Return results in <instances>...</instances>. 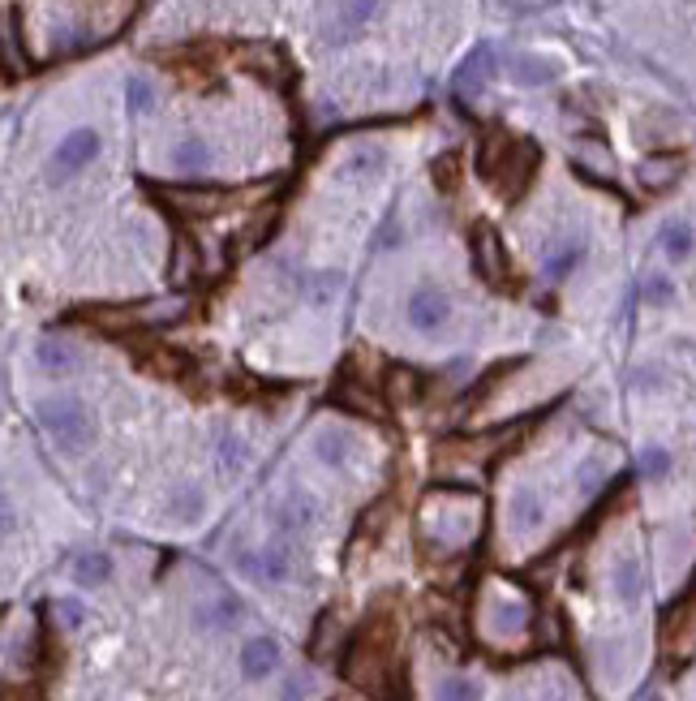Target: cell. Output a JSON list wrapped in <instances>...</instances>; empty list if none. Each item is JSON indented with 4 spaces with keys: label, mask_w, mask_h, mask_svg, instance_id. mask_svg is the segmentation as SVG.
<instances>
[{
    "label": "cell",
    "mask_w": 696,
    "mask_h": 701,
    "mask_svg": "<svg viewBox=\"0 0 696 701\" xmlns=\"http://www.w3.org/2000/svg\"><path fill=\"white\" fill-rule=\"evenodd\" d=\"M396 671V628L387 615H374L366 628L353 637V646L344 654V676L374 697H387V680Z\"/></svg>",
    "instance_id": "6da1fadb"
},
{
    "label": "cell",
    "mask_w": 696,
    "mask_h": 701,
    "mask_svg": "<svg viewBox=\"0 0 696 701\" xmlns=\"http://www.w3.org/2000/svg\"><path fill=\"white\" fill-rule=\"evenodd\" d=\"M39 426L56 439V448H65V452H82L86 443L95 439L91 409H86L78 396H52V400H43V405H39Z\"/></svg>",
    "instance_id": "7a4b0ae2"
},
{
    "label": "cell",
    "mask_w": 696,
    "mask_h": 701,
    "mask_svg": "<svg viewBox=\"0 0 696 701\" xmlns=\"http://www.w3.org/2000/svg\"><path fill=\"white\" fill-rule=\"evenodd\" d=\"M95 155H99V134L91 130V125H82V130H74V134H65L61 147H56L52 160H48V181L52 185L74 181L82 168H91Z\"/></svg>",
    "instance_id": "3957f363"
},
{
    "label": "cell",
    "mask_w": 696,
    "mask_h": 701,
    "mask_svg": "<svg viewBox=\"0 0 696 701\" xmlns=\"http://www.w3.org/2000/svg\"><path fill=\"white\" fill-rule=\"evenodd\" d=\"M538 164H542V147L538 142H529V138H512V151H507V160L499 164V173H495V190L503 194V198H516L529 190V181H533V173H538Z\"/></svg>",
    "instance_id": "277c9868"
},
{
    "label": "cell",
    "mask_w": 696,
    "mask_h": 701,
    "mask_svg": "<svg viewBox=\"0 0 696 701\" xmlns=\"http://www.w3.org/2000/svg\"><path fill=\"white\" fill-rule=\"evenodd\" d=\"M237 568L263 585H284L293 577V551H288L284 542H267V547H258V551L237 555Z\"/></svg>",
    "instance_id": "5b68a950"
},
{
    "label": "cell",
    "mask_w": 696,
    "mask_h": 701,
    "mask_svg": "<svg viewBox=\"0 0 696 701\" xmlns=\"http://www.w3.org/2000/svg\"><path fill=\"white\" fill-rule=\"evenodd\" d=\"M473 263H477V276H482L486 284H503V276H507V250H503V237L490 224H477L473 228Z\"/></svg>",
    "instance_id": "8992f818"
},
{
    "label": "cell",
    "mask_w": 696,
    "mask_h": 701,
    "mask_svg": "<svg viewBox=\"0 0 696 701\" xmlns=\"http://www.w3.org/2000/svg\"><path fill=\"white\" fill-rule=\"evenodd\" d=\"M452 319V302H447L443 289H417L409 297V323L417 332H434V327H443Z\"/></svg>",
    "instance_id": "52a82bcc"
},
{
    "label": "cell",
    "mask_w": 696,
    "mask_h": 701,
    "mask_svg": "<svg viewBox=\"0 0 696 701\" xmlns=\"http://www.w3.org/2000/svg\"><path fill=\"white\" fill-rule=\"evenodd\" d=\"M490 74H495V52H490V44H477L469 61H464V65L456 69V95L477 99V95L486 91Z\"/></svg>",
    "instance_id": "ba28073f"
},
{
    "label": "cell",
    "mask_w": 696,
    "mask_h": 701,
    "mask_svg": "<svg viewBox=\"0 0 696 701\" xmlns=\"http://www.w3.org/2000/svg\"><path fill=\"white\" fill-rule=\"evenodd\" d=\"M0 65L9 78H22L26 69V52H22V31H18V9H0Z\"/></svg>",
    "instance_id": "9c48e42d"
},
{
    "label": "cell",
    "mask_w": 696,
    "mask_h": 701,
    "mask_svg": "<svg viewBox=\"0 0 696 701\" xmlns=\"http://www.w3.org/2000/svg\"><path fill=\"white\" fill-rule=\"evenodd\" d=\"M275 667H280V641H275V637H254V641H245V650H241V671H245V680H267Z\"/></svg>",
    "instance_id": "30bf717a"
},
{
    "label": "cell",
    "mask_w": 696,
    "mask_h": 701,
    "mask_svg": "<svg viewBox=\"0 0 696 701\" xmlns=\"http://www.w3.org/2000/svg\"><path fill=\"white\" fill-rule=\"evenodd\" d=\"M379 13V0H340L336 13V31H331V44H348L366 31V22Z\"/></svg>",
    "instance_id": "8fae6325"
},
{
    "label": "cell",
    "mask_w": 696,
    "mask_h": 701,
    "mask_svg": "<svg viewBox=\"0 0 696 701\" xmlns=\"http://www.w3.org/2000/svg\"><path fill=\"white\" fill-rule=\"evenodd\" d=\"M275 525L284 529V534H301V529H310L314 525V517H318V508H314V499L306 495V491H293L288 499H280L275 504Z\"/></svg>",
    "instance_id": "7c38bea8"
},
{
    "label": "cell",
    "mask_w": 696,
    "mask_h": 701,
    "mask_svg": "<svg viewBox=\"0 0 696 701\" xmlns=\"http://www.w3.org/2000/svg\"><path fill=\"white\" fill-rule=\"evenodd\" d=\"M35 357H39V366L48 370V375H69V370L78 366V349L69 345L65 336H43L35 345Z\"/></svg>",
    "instance_id": "4fadbf2b"
},
{
    "label": "cell",
    "mask_w": 696,
    "mask_h": 701,
    "mask_svg": "<svg viewBox=\"0 0 696 701\" xmlns=\"http://www.w3.org/2000/svg\"><path fill=\"white\" fill-rule=\"evenodd\" d=\"M507 151H512V134H507V130H490L482 142H477V177L495 181L499 164L507 160Z\"/></svg>",
    "instance_id": "5bb4252c"
},
{
    "label": "cell",
    "mask_w": 696,
    "mask_h": 701,
    "mask_svg": "<svg viewBox=\"0 0 696 701\" xmlns=\"http://www.w3.org/2000/svg\"><path fill=\"white\" fill-rule=\"evenodd\" d=\"M679 173H684V160H679V155H649V160H641V168H636L645 190H666V185H675Z\"/></svg>",
    "instance_id": "9a60e30c"
},
{
    "label": "cell",
    "mask_w": 696,
    "mask_h": 701,
    "mask_svg": "<svg viewBox=\"0 0 696 701\" xmlns=\"http://www.w3.org/2000/svg\"><path fill=\"white\" fill-rule=\"evenodd\" d=\"M546 521V508H542V499L538 491H529V486H520V491L512 495V525L520 529V534H533Z\"/></svg>",
    "instance_id": "2e32d148"
},
{
    "label": "cell",
    "mask_w": 696,
    "mask_h": 701,
    "mask_svg": "<svg viewBox=\"0 0 696 701\" xmlns=\"http://www.w3.org/2000/svg\"><path fill=\"white\" fill-rule=\"evenodd\" d=\"M194 620H198V628H232V624L241 620V598L237 594H220L215 603L198 607Z\"/></svg>",
    "instance_id": "e0dca14e"
},
{
    "label": "cell",
    "mask_w": 696,
    "mask_h": 701,
    "mask_svg": "<svg viewBox=\"0 0 696 701\" xmlns=\"http://www.w3.org/2000/svg\"><path fill=\"white\" fill-rule=\"evenodd\" d=\"M507 74H512L520 87H546V82H555L559 69L550 61H538V56H512V61H507Z\"/></svg>",
    "instance_id": "ac0fdd59"
},
{
    "label": "cell",
    "mask_w": 696,
    "mask_h": 701,
    "mask_svg": "<svg viewBox=\"0 0 696 701\" xmlns=\"http://www.w3.org/2000/svg\"><path fill=\"white\" fill-rule=\"evenodd\" d=\"M580 259H585V241H580V237H576V241H572V237L559 241V246L546 254V276H550V280L572 276V271L580 267Z\"/></svg>",
    "instance_id": "d6986e66"
},
{
    "label": "cell",
    "mask_w": 696,
    "mask_h": 701,
    "mask_svg": "<svg viewBox=\"0 0 696 701\" xmlns=\"http://www.w3.org/2000/svg\"><path fill=\"white\" fill-rule=\"evenodd\" d=\"M658 246H662V254L671 263H688L692 259V224L688 220H671V224L662 228Z\"/></svg>",
    "instance_id": "ffe728a7"
},
{
    "label": "cell",
    "mask_w": 696,
    "mask_h": 701,
    "mask_svg": "<svg viewBox=\"0 0 696 701\" xmlns=\"http://www.w3.org/2000/svg\"><path fill=\"white\" fill-rule=\"evenodd\" d=\"M172 164H177V173H207L211 147L202 138H181L177 147H172Z\"/></svg>",
    "instance_id": "44dd1931"
},
{
    "label": "cell",
    "mask_w": 696,
    "mask_h": 701,
    "mask_svg": "<svg viewBox=\"0 0 696 701\" xmlns=\"http://www.w3.org/2000/svg\"><path fill=\"white\" fill-rule=\"evenodd\" d=\"M615 594L623 598L628 607H636L641 603V594H645V577H641V560H619L615 564Z\"/></svg>",
    "instance_id": "7402d4cb"
},
{
    "label": "cell",
    "mask_w": 696,
    "mask_h": 701,
    "mask_svg": "<svg viewBox=\"0 0 696 701\" xmlns=\"http://www.w3.org/2000/svg\"><path fill=\"white\" fill-rule=\"evenodd\" d=\"M314 452H318V461H323V465L344 469L348 456H353V439H348L344 431H323L314 439Z\"/></svg>",
    "instance_id": "603a6c76"
},
{
    "label": "cell",
    "mask_w": 696,
    "mask_h": 701,
    "mask_svg": "<svg viewBox=\"0 0 696 701\" xmlns=\"http://www.w3.org/2000/svg\"><path fill=\"white\" fill-rule=\"evenodd\" d=\"M108 577H112V560L104 551H86L74 560V581L86 585V590H91V585H104Z\"/></svg>",
    "instance_id": "cb8c5ba5"
},
{
    "label": "cell",
    "mask_w": 696,
    "mask_h": 701,
    "mask_svg": "<svg viewBox=\"0 0 696 701\" xmlns=\"http://www.w3.org/2000/svg\"><path fill=\"white\" fill-rule=\"evenodd\" d=\"M202 508H207V499H202L198 486H181V491H172V499H168L172 521H181V525H194L202 517Z\"/></svg>",
    "instance_id": "d4e9b609"
},
{
    "label": "cell",
    "mask_w": 696,
    "mask_h": 701,
    "mask_svg": "<svg viewBox=\"0 0 696 701\" xmlns=\"http://www.w3.org/2000/svg\"><path fill=\"white\" fill-rule=\"evenodd\" d=\"M460 168H464L460 151H443L439 160L430 164V177H434V185H439L443 194H456V185H460Z\"/></svg>",
    "instance_id": "484cf974"
},
{
    "label": "cell",
    "mask_w": 696,
    "mask_h": 701,
    "mask_svg": "<svg viewBox=\"0 0 696 701\" xmlns=\"http://www.w3.org/2000/svg\"><path fill=\"white\" fill-rule=\"evenodd\" d=\"M168 203H181V207H190V211H220L224 207V194L220 190H198V194H181V190H164Z\"/></svg>",
    "instance_id": "4316f807"
},
{
    "label": "cell",
    "mask_w": 696,
    "mask_h": 701,
    "mask_svg": "<svg viewBox=\"0 0 696 701\" xmlns=\"http://www.w3.org/2000/svg\"><path fill=\"white\" fill-rule=\"evenodd\" d=\"M383 164H387V155H383L379 147H370V151H357L353 160L344 164V173H348V177H379Z\"/></svg>",
    "instance_id": "83f0119b"
},
{
    "label": "cell",
    "mask_w": 696,
    "mask_h": 701,
    "mask_svg": "<svg viewBox=\"0 0 696 701\" xmlns=\"http://www.w3.org/2000/svg\"><path fill=\"white\" fill-rule=\"evenodd\" d=\"M125 104H129V112H151L155 108V87H151V78H129L125 82Z\"/></svg>",
    "instance_id": "f1b7e54d"
},
{
    "label": "cell",
    "mask_w": 696,
    "mask_h": 701,
    "mask_svg": "<svg viewBox=\"0 0 696 701\" xmlns=\"http://www.w3.org/2000/svg\"><path fill=\"white\" fill-rule=\"evenodd\" d=\"M434 701H477V684L469 676H447L434 689Z\"/></svg>",
    "instance_id": "f546056e"
},
{
    "label": "cell",
    "mask_w": 696,
    "mask_h": 701,
    "mask_svg": "<svg viewBox=\"0 0 696 701\" xmlns=\"http://www.w3.org/2000/svg\"><path fill=\"white\" fill-rule=\"evenodd\" d=\"M391 396L417 400V396H422V375H417L413 366H396V370H391Z\"/></svg>",
    "instance_id": "4dcf8cb0"
},
{
    "label": "cell",
    "mask_w": 696,
    "mask_h": 701,
    "mask_svg": "<svg viewBox=\"0 0 696 701\" xmlns=\"http://www.w3.org/2000/svg\"><path fill=\"white\" fill-rule=\"evenodd\" d=\"M215 456H220V469L224 474H237V469L245 465V443L237 435H224L220 448H215Z\"/></svg>",
    "instance_id": "1f68e13d"
},
{
    "label": "cell",
    "mask_w": 696,
    "mask_h": 701,
    "mask_svg": "<svg viewBox=\"0 0 696 701\" xmlns=\"http://www.w3.org/2000/svg\"><path fill=\"white\" fill-rule=\"evenodd\" d=\"M641 297L649 306H671L675 302V284L666 276H649V280H641Z\"/></svg>",
    "instance_id": "d6a6232c"
},
{
    "label": "cell",
    "mask_w": 696,
    "mask_h": 701,
    "mask_svg": "<svg viewBox=\"0 0 696 701\" xmlns=\"http://www.w3.org/2000/svg\"><path fill=\"white\" fill-rule=\"evenodd\" d=\"M666 469H671V452L666 448H645L641 452V474L645 478H666Z\"/></svg>",
    "instance_id": "836d02e7"
},
{
    "label": "cell",
    "mask_w": 696,
    "mask_h": 701,
    "mask_svg": "<svg viewBox=\"0 0 696 701\" xmlns=\"http://www.w3.org/2000/svg\"><path fill=\"white\" fill-rule=\"evenodd\" d=\"M310 693H314V676H288L280 701H310Z\"/></svg>",
    "instance_id": "e575fe53"
},
{
    "label": "cell",
    "mask_w": 696,
    "mask_h": 701,
    "mask_svg": "<svg viewBox=\"0 0 696 701\" xmlns=\"http://www.w3.org/2000/svg\"><path fill=\"white\" fill-rule=\"evenodd\" d=\"M340 284H344V280L336 276V271H323V276L314 280V302H318V306H323V302H331V293H336Z\"/></svg>",
    "instance_id": "d590c367"
},
{
    "label": "cell",
    "mask_w": 696,
    "mask_h": 701,
    "mask_svg": "<svg viewBox=\"0 0 696 701\" xmlns=\"http://www.w3.org/2000/svg\"><path fill=\"white\" fill-rule=\"evenodd\" d=\"M56 615H61V624H65V628H78V624L86 620L82 603H74V598H61V603H56Z\"/></svg>",
    "instance_id": "8d00e7d4"
},
{
    "label": "cell",
    "mask_w": 696,
    "mask_h": 701,
    "mask_svg": "<svg viewBox=\"0 0 696 701\" xmlns=\"http://www.w3.org/2000/svg\"><path fill=\"white\" fill-rule=\"evenodd\" d=\"M185 280H190V246L181 241V246H177V267H172V284H185Z\"/></svg>",
    "instance_id": "74e56055"
},
{
    "label": "cell",
    "mask_w": 696,
    "mask_h": 701,
    "mask_svg": "<svg viewBox=\"0 0 696 701\" xmlns=\"http://www.w3.org/2000/svg\"><path fill=\"white\" fill-rule=\"evenodd\" d=\"M13 525H18V512H13V499L0 491V534H9Z\"/></svg>",
    "instance_id": "f35d334b"
}]
</instances>
